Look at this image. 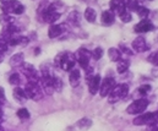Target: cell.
Masks as SVG:
<instances>
[{
  "instance_id": "cell-25",
  "label": "cell",
  "mask_w": 158,
  "mask_h": 131,
  "mask_svg": "<svg viewBox=\"0 0 158 131\" xmlns=\"http://www.w3.org/2000/svg\"><path fill=\"white\" fill-rule=\"evenodd\" d=\"M17 117L20 119H22V120H26V119L30 118V113H28V110L26 108H21V109L17 110Z\"/></svg>"
},
{
  "instance_id": "cell-28",
  "label": "cell",
  "mask_w": 158,
  "mask_h": 131,
  "mask_svg": "<svg viewBox=\"0 0 158 131\" xmlns=\"http://www.w3.org/2000/svg\"><path fill=\"white\" fill-rule=\"evenodd\" d=\"M92 56H93V59L99 60V59L103 56V49H102L101 47H97V48L92 51Z\"/></svg>"
},
{
  "instance_id": "cell-27",
  "label": "cell",
  "mask_w": 158,
  "mask_h": 131,
  "mask_svg": "<svg viewBox=\"0 0 158 131\" xmlns=\"http://www.w3.org/2000/svg\"><path fill=\"white\" fill-rule=\"evenodd\" d=\"M119 16H120V20H121L123 22H125V23H127V22H130V21L132 20V16H131V14H130L129 11H124V12H121Z\"/></svg>"
},
{
  "instance_id": "cell-4",
  "label": "cell",
  "mask_w": 158,
  "mask_h": 131,
  "mask_svg": "<svg viewBox=\"0 0 158 131\" xmlns=\"http://www.w3.org/2000/svg\"><path fill=\"white\" fill-rule=\"evenodd\" d=\"M1 10H4L5 14H15V15H21L25 11V6L16 0H10V1H4L1 5Z\"/></svg>"
},
{
  "instance_id": "cell-14",
  "label": "cell",
  "mask_w": 158,
  "mask_h": 131,
  "mask_svg": "<svg viewBox=\"0 0 158 131\" xmlns=\"http://www.w3.org/2000/svg\"><path fill=\"white\" fill-rule=\"evenodd\" d=\"M110 10L114 12L117 11L119 15L124 11H126V4L123 0H110Z\"/></svg>"
},
{
  "instance_id": "cell-36",
  "label": "cell",
  "mask_w": 158,
  "mask_h": 131,
  "mask_svg": "<svg viewBox=\"0 0 158 131\" xmlns=\"http://www.w3.org/2000/svg\"><path fill=\"white\" fill-rule=\"evenodd\" d=\"M123 1H124V2H125V4H126V5H127V4H129V2H130V1H131V0H123Z\"/></svg>"
},
{
  "instance_id": "cell-6",
  "label": "cell",
  "mask_w": 158,
  "mask_h": 131,
  "mask_svg": "<svg viewBox=\"0 0 158 131\" xmlns=\"http://www.w3.org/2000/svg\"><path fill=\"white\" fill-rule=\"evenodd\" d=\"M158 120V113H145L140 114L134 119V125H150Z\"/></svg>"
},
{
  "instance_id": "cell-22",
  "label": "cell",
  "mask_w": 158,
  "mask_h": 131,
  "mask_svg": "<svg viewBox=\"0 0 158 131\" xmlns=\"http://www.w3.org/2000/svg\"><path fill=\"white\" fill-rule=\"evenodd\" d=\"M91 125H92V120L88 119V118H83V119L77 121V126L82 130H86V129L91 128Z\"/></svg>"
},
{
  "instance_id": "cell-37",
  "label": "cell",
  "mask_w": 158,
  "mask_h": 131,
  "mask_svg": "<svg viewBox=\"0 0 158 131\" xmlns=\"http://www.w3.org/2000/svg\"><path fill=\"white\" fill-rule=\"evenodd\" d=\"M2 59H4V56H2V54H0V63L2 61Z\"/></svg>"
},
{
  "instance_id": "cell-29",
  "label": "cell",
  "mask_w": 158,
  "mask_h": 131,
  "mask_svg": "<svg viewBox=\"0 0 158 131\" xmlns=\"http://www.w3.org/2000/svg\"><path fill=\"white\" fill-rule=\"evenodd\" d=\"M148 61H151L155 66H158V51L151 54V55L148 56Z\"/></svg>"
},
{
  "instance_id": "cell-7",
  "label": "cell",
  "mask_w": 158,
  "mask_h": 131,
  "mask_svg": "<svg viewBox=\"0 0 158 131\" xmlns=\"http://www.w3.org/2000/svg\"><path fill=\"white\" fill-rule=\"evenodd\" d=\"M21 69H22L23 75L28 79V81L38 82L40 80V75H38V72H37V70L35 69L33 65H31V64H28V63H23V64L21 65Z\"/></svg>"
},
{
  "instance_id": "cell-13",
  "label": "cell",
  "mask_w": 158,
  "mask_h": 131,
  "mask_svg": "<svg viewBox=\"0 0 158 131\" xmlns=\"http://www.w3.org/2000/svg\"><path fill=\"white\" fill-rule=\"evenodd\" d=\"M114 20H115V15L112 10H107V11H103L102 12V17H101V21L104 26H110L114 23Z\"/></svg>"
},
{
  "instance_id": "cell-2",
  "label": "cell",
  "mask_w": 158,
  "mask_h": 131,
  "mask_svg": "<svg viewBox=\"0 0 158 131\" xmlns=\"http://www.w3.org/2000/svg\"><path fill=\"white\" fill-rule=\"evenodd\" d=\"M127 93H129V85L126 84L115 85V87L113 88V91L108 96V100L109 103H117L119 100L124 99L127 96Z\"/></svg>"
},
{
  "instance_id": "cell-35",
  "label": "cell",
  "mask_w": 158,
  "mask_h": 131,
  "mask_svg": "<svg viewBox=\"0 0 158 131\" xmlns=\"http://www.w3.org/2000/svg\"><path fill=\"white\" fill-rule=\"evenodd\" d=\"M120 49H121V50H123V51H125V53H126V54H130V55H131V54H132V51H131V50H130V49H129V48H127V47H125V45H124V44H120Z\"/></svg>"
},
{
  "instance_id": "cell-1",
  "label": "cell",
  "mask_w": 158,
  "mask_h": 131,
  "mask_svg": "<svg viewBox=\"0 0 158 131\" xmlns=\"http://www.w3.org/2000/svg\"><path fill=\"white\" fill-rule=\"evenodd\" d=\"M56 66H60L65 71H71L76 63V56L71 53H61L54 60Z\"/></svg>"
},
{
  "instance_id": "cell-19",
  "label": "cell",
  "mask_w": 158,
  "mask_h": 131,
  "mask_svg": "<svg viewBox=\"0 0 158 131\" xmlns=\"http://www.w3.org/2000/svg\"><path fill=\"white\" fill-rule=\"evenodd\" d=\"M108 55H109V58H110L112 61H119V60H121V51L119 49H117V48H110L108 50Z\"/></svg>"
},
{
  "instance_id": "cell-32",
  "label": "cell",
  "mask_w": 158,
  "mask_h": 131,
  "mask_svg": "<svg viewBox=\"0 0 158 131\" xmlns=\"http://www.w3.org/2000/svg\"><path fill=\"white\" fill-rule=\"evenodd\" d=\"M6 102V98H5V91H4V88L0 87V105L1 104H4Z\"/></svg>"
},
{
  "instance_id": "cell-3",
  "label": "cell",
  "mask_w": 158,
  "mask_h": 131,
  "mask_svg": "<svg viewBox=\"0 0 158 131\" xmlns=\"http://www.w3.org/2000/svg\"><path fill=\"white\" fill-rule=\"evenodd\" d=\"M25 93L27 98H31L33 100H40L43 98V89L38 85V82H35V81H28L26 84Z\"/></svg>"
},
{
  "instance_id": "cell-8",
  "label": "cell",
  "mask_w": 158,
  "mask_h": 131,
  "mask_svg": "<svg viewBox=\"0 0 158 131\" xmlns=\"http://www.w3.org/2000/svg\"><path fill=\"white\" fill-rule=\"evenodd\" d=\"M114 87H115V80L113 77H106L101 82V87H99V94H101V97H108L109 93L113 91Z\"/></svg>"
},
{
  "instance_id": "cell-17",
  "label": "cell",
  "mask_w": 158,
  "mask_h": 131,
  "mask_svg": "<svg viewBox=\"0 0 158 131\" xmlns=\"http://www.w3.org/2000/svg\"><path fill=\"white\" fill-rule=\"evenodd\" d=\"M12 96H14V98L19 102V103H23L26 99H27V96H26V93H25V89L21 87H16L14 89V93H12Z\"/></svg>"
},
{
  "instance_id": "cell-31",
  "label": "cell",
  "mask_w": 158,
  "mask_h": 131,
  "mask_svg": "<svg viewBox=\"0 0 158 131\" xmlns=\"http://www.w3.org/2000/svg\"><path fill=\"white\" fill-rule=\"evenodd\" d=\"M7 45H9V44H7V42H6L5 39L0 38V54L7 50Z\"/></svg>"
},
{
  "instance_id": "cell-33",
  "label": "cell",
  "mask_w": 158,
  "mask_h": 131,
  "mask_svg": "<svg viewBox=\"0 0 158 131\" xmlns=\"http://www.w3.org/2000/svg\"><path fill=\"white\" fill-rule=\"evenodd\" d=\"M147 130L148 131H158V120L157 121H155V123H152V124H150L148 128H147Z\"/></svg>"
},
{
  "instance_id": "cell-38",
  "label": "cell",
  "mask_w": 158,
  "mask_h": 131,
  "mask_svg": "<svg viewBox=\"0 0 158 131\" xmlns=\"http://www.w3.org/2000/svg\"><path fill=\"white\" fill-rule=\"evenodd\" d=\"M2 117V112H1V108H0V118Z\"/></svg>"
},
{
  "instance_id": "cell-23",
  "label": "cell",
  "mask_w": 158,
  "mask_h": 131,
  "mask_svg": "<svg viewBox=\"0 0 158 131\" xmlns=\"http://www.w3.org/2000/svg\"><path fill=\"white\" fill-rule=\"evenodd\" d=\"M69 21L75 25V26H79L80 25V14L77 11H73L70 15H69Z\"/></svg>"
},
{
  "instance_id": "cell-10",
  "label": "cell",
  "mask_w": 158,
  "mask_h": 131,
  "mask_svg": "<svg viewBox=\"0 0 158 131\" xmlns=\"http://www.w3.org/2000/svg\"><path fill=\"white\" fill-rule=\"evenodd\" d=\"M132 48L135 49V51L137 53H143V51H147L150 49V45L147 44L146 39L143 37H137L136 39H134L132 42Z\"/></svg>"
},
{
  "instance_id": "cell-40",
  "label": "cell",
  "mask_w": 158,
  "mask_h": 131,
  "mask_svg": "<svg viewBox=\"0 0 158 131\" xmlns=\"http://www.w3.org/2000/svg\"><path fill=\"white\" fill-rule=\"evenodd\" d=\"M82 1H86V0H82Z\"/></svg>"
},
{
  "instance_id": "cell-26",
  "label": "cell",
  "mask_w": 158,
  "mask_h": 131,
  "mask_svg": "<svg viewBox=\"0 0 158 131\" xmlns=\"http://www.w3.org/2000/svg\"><path fill=\"white\" fill-rule=\"evenodd\" d=\"M137 14H139V16L141 17V18H146L147 16H148V14H150V10L147 9V7H145V6H140L139 7V10H137Z\"/></svg>"
},
{
  "instance_id": "cell-30",
  "label": "cell",
  "mask_w": 158,
  "mask_h": 131,
  "mask_svg": "<svg viewBox=\"0 0 158 131\" xmlns=\"http://www.w3.org/2000/svg\"><path fill=\"white\" fill-rule=\"evenodd\" d=\"M151 91V86L150 85H142L141 87L139 88V93L140 94H142V96H145L147 92H150Z\"/></svg>"
},
{
  "instance_id": "cell-11",
  "label": "cell",
  "mask_w": 158,
  "mask_h": 131,
  "mask_svg": "<svg viewBox=\"0 0 158 131\" xmlns=\"http://www.w3.org/2000/svg\"><path fill=\"white\" fill-rule=\"evenodd\" d=\"M135 32H137V33H146V32H150V31H152L153 30V25L151 23V21H148V20H142V21H140L136 26H135Z\"/></svg>"
},
{
  "instance_id": "cell-18",
  "label": "cell",
  "mask_w": 158,
  "mask_h": 131,
  "mask_svg": "<svg viewBox=\"0 0 158 131\" xmlns=\"http://www.w3.org/2000/svg\"><path fill=\"white\" fill-rule=\"evenodd\" d=\"M80 79H81V72H80L79 70H76V69L71 70L70 76H69V81H70V84H71V86H73V87L79 86Z\"/></svg>"
},
{
  "instance_id": "cell-20",
  "label": "cell",
  "mask_w": 158,
  "mask_h": 131,
  "mask_svg": "<svg viewBox=\"0 0 158 131\" xmlns=\"http://www.w3.org/2000/svg\"><path fill=\"white\" fill-rule=\"evenodd\" d=\"M96 17H97V14H96V11L92 7H87L85 10V18L88 22H94L96 21Z\"/></svg>"
},
{
  "instance_id": "cell-16",
  "label": "cell",
  "mask_w": 158,
  "mask_h": 131,
  "mask_svg": "<svg viewBox=\"0 0 158 131\" xmlns=\"http://www.w3.org/2000/svg\"><path fill=\"white\" fill-rule=\"evenodd\" d=\"M23 60H25L23 53H17V54H15L10 58V65L11 66H21L25 63Z\"/></svg>"
},
{
  "instance_id": "cell-9",
  "label": "cell",
  "mask_w": 158,
  "mask_h": 131,
  "mask_svg": "<svg viewBox=\"0 0 158 131\" xmlns=\"http://www.w3.org/2000/svg\"><path fill=\"white\" fill-rule=\"evenodd\" d=\"M92 56V53L88 51L87 49L85 48H81L77 51V60H79L80 65L86 70L88 66H89V59Z\"/></svg>"
},
{
  "instance_id": "cell-5",
  "label": "cell",
  "mask_w": 158,
  "mask_h": 131,
  "mask_svg": "<svg viewBox=\"0 0 158 131\" xmlns=\"http://www.w3.org/2000/svg\"><path fill=\"white\" fill-rule=\"evenodd\" d=\"M148 100L145 99V98H141V99H137L135 102H132L127 108H126V112L127 114H142L147 107H148Z\"/></svg>"
},
{
  "instance_id": "cell-12",
  "label": "cell",
  "mask_w": 158,
  "mask_h": 131,
  "mask_svg": "<svg viewBox=\"0 0 158 131\" xmlns=\"http://www.w3.org/2000/svg\"><path fill=\"white\" fill-rule=\"evenodd\" d=\"M101 76L99 75H94L89 81H88V88H89V93L91 94H96L98 91H99V87H101Z\"/></svg>"
},
{
  "instance_id": "cell-24",
  "label": "cell",
  "mask_w": 158,
  "mask_h": 131,
  "mask_svg": "<svg viewBox=\"0 0 158 131\" xmlns=\"http://www.w3.org/2000/svg\"><path fill=\"white\" fill-rule=\"evenodd\" d=\"M9 82H10L11 85H15V86L20 85V84H21V77H20V75H19L17 72L11 74L10 77H9Z\"/></svg>"
},
{
  "instance_id": "cell-39",
  "label": "cell",
  "mask_w": 158,
  "mask_h": 131,
  "mask_svg": "<svg viewBox=\"0 0 158 131\" xmlns=\"http://www.w3.org/2000/svg\"><path fill=\"white\" fill-rule=\"evenodd\" d=\"M0 1H1V2H4V1H6V0H0Z\"/></svg>"
},
{
  "instance_id": "cell-15",
  "label": "cell",
  "mask_w": 158,
  "mask_h": 131,
  "mask_svg": "<svg viewBox=\"0 0 158 131\" xmlns=\"http://www.w3.org/2000/svg\"><path fill=\"white\" fill-rule=\"evenodd\" d=\"M64 32V26H61V25H50V27H49V30H48V36H49V38H56V37H59L61 33Z\"/></svg>"
},
{
  "instance_id": "cell-34",
  "label": "cell",
  "mask_w": 158,
  "mask_h": 131,
  "mask_svg": "<svg viewBox=\"0 0 158 131\" xmlns=\"http://www.w3.org/2000/svg\"><path fill=\"white\" fill-rule=\"evenodd\" d=\"M30 42V39L27 37H23V36H19V44H22V45H26V44Z\"/></svg>"
},
{
  "instance_id": "cell-21",
  "label": "cell",
  "mask_w": 158,
  "mask_h": 131,
  "mask_svg": "<svg viewBox=\"0 0 158 131\" xmlns=\"http://www.w3.org/2000/svg\"><path fill=\"white\" fill-rule=\"evenodd\" d=\"M130 66V63L127 60H119L118 65H117V70H118L119 74H124Z\"/></svg>"
}]
</instances>
